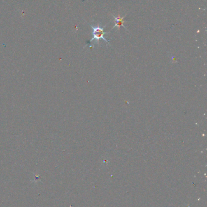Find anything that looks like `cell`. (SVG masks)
Segmentation results:
<instances>
[{"label": "cell", "instance_id": "2", "mask_svg": "<svg viewBox=\"0 0 207 207\" xmlns=\"http://www.w3.org/2000/svg\"><path fill=\"white\" fill-rule=\"evenodd\" d=\"M114 18V22H115V25L113 27V28H114L115 27H117L118 28H119L121 26H123V27H124L125 28H127L125 27L124 25L123 24L124 22V17H120V16L119 17H115L113 16Z\"/></svg>", "mask_w": 207, "mask_h": 207}, {"label": "cell", "instance_id": "1", "mask_svg": "<svg viewBox=\"0 0 207 207\" xmlns=\"http://www.w3.org/2000/svg\"><path fill=\"white\" fill-rule=\"evenodd\" d=\"M91 27L93 29V38L90 40V42L93 41L94 40L97 41V43H99V41L100 40L102 39L106 41L107 43L109 44V41L105 38L104 35L108 33L105 32L104 31V27H101L100 26H96V27H93L92 26H91Z\"/></svg>", "mask_w": 207, "mask_h": 207}]
</instances>
